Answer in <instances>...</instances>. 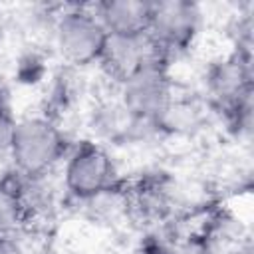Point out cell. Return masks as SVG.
I'll return each mask as SVG.
<instances>
[{
  "instance_id": "1",
  "label": "cell",
  "mask_w": 254,
  "mask_h": 254,
  "mask_svg": "<svg viewBox=\"0 0 254 254\" xmlns=\"http://www.w3.org/2000/svg\"><path fill=\"white\" fill-rule=\"evenodd\" d=\"M73 143L52 115L18 119L8 151L12 169L26 181H40L71 151Z\"/></svg>"
},
{
  "instance_id": "2",
  "label": "cell",
  "mask_w": 254,
  "mask_h": 254,
  "mask_svg": "<svg viewBox=\"0 0 254 254\" xmlns=\"http://www.w3.org/2000/svg\"><path fill=\"white\" fill-rule=\"evenodd\" d=\"M125 181L119 177L117 165L103 143L83 139L73 143L64 165V187L67 194L79 202H91Z\"/></svg>"
},
{
  "instance_id": "3",
  "label": "cell",
  "mask_w": 254,
  "mask_h": 254,
  "mask_svg": "<svg viewBox=\"0 0 254 254\" xmlns=\"http://www.w3.org/2000/svg\"><path fill=\"white\" fill-rule=\"evenodd\" d=\"M54 44L64 58L73 67H87L99 64L109 34L99 22L89 4H69L64 6L54 20Z\"/></svg>"
},
{
  "instance_id": "4",
  "label": "cell",
  "mask_w": 254,
  "mask_h": 254,
  "mask_svg": "<svg viewBox=\"0 0 254 254\" xmlns=\"http://www.w3.org/2000/svg\"><path fill=\"white\" fill-rule=\"evenodd\" d=\"M173 97L175 81L169 73V62L147 64L119 83V101L153 133Z\"/></svg>"
},
{
  "instance_id": "5",
  "label": "cell",
  "mask_w": 254,
  "mask_h": 254,
  "mask_svg": "<svg viewBox=\"0 0 254 254\" xmlns=\"http://www.w3.org/2000/svg\"><path fill=\"white\" fill-rule=\"evenodd\" d=\"M202 26V12L190 0H159L153 2V18L149 36L169 56L187 54Z\"/></svg>"
},
{
  "instance_id": "6",
  "label": "cell",
  "mask_w": 254,
  "mask_h": 254,
  "mask_svg": "<svg viewBox=\"0 0 254 254\" xmlns=\"http://www.w3.org/2000/svg\"><path fill=\"white\" fill-rule=\"evenodd\" d=\"M153 62H171V58L151 40L149 34L139 38L109 36L105 52L99 60L105 73L117 83H123L131 73Z\"/></svg>"
},
{
  "instance_id": "7",
  "label": "cell",
  "mask_w": 254,
  "mask_h": 254,
  "mask_svg": "<svg viewBox=\"0 0 254 254\" xmlns=\"http://www.w3.org/2000/svg\"><path fill=\"white\" fill-rule=\"evenodd\" d=\"M91 6L113 38H139L149 34L153 18L151 0H101Z\"/></svg>"
},
{
  "instance_id": "8",
  "label": "cell",
  "mask_w": 254,
  "mask_h": 254,
  "mask_svg": "<svg viewBox=\"0 0 254 254\" xmlns=\"http://www.w3.org/2000/svg\"><path fill=\"white\" fill-rule=\"evenodd\" d=\"M91 127L101 139L115 145L131 143L141 139L145 133H153L149 127L139 123L119 99L101 101L91 113Z\"/></svg>"
},
{
  "instance_id": "9",
  "label": "cell",
  "mask_w": 254,
  "mask_h": 254,
  "mask_svg": "<svg viewBox=\"0 0 254 254\" xmlns=\"http://www.w3.org/2000/svg\"><path fill=\"white\" fill-rule=\"evenodd\" d=\"M26 190V179L14 169L0 177V238L14 236L16 228L26 220L30 210Z\"/></svg>"
},
{
  "instance_id": "10",
  "label": "cell",
  "mask_w": 254,
  "mask_h": 254,
  "mask_svg": "<svg viewBox=\"0 0 254 254\" xmlns=\"http://www.w3.org/2000/svg\"><path fill=\"white\" fill-rule=\"evenodd\" d=\"M16 125H18V119L14 113L10 91L6 87H0V157L8 155Z\"/></svg>"
},
{
  "instance_id": "11",
  "label": "cell",
  "mask_w": 254,
  "mask_h": 254,
  "mask_svg": "<svg viewBox=\"0 0 254 254\" xmlns=\"http://www.w3.org/2000/svg\"><path fill=\"white\" fill-rule=\"evenodd\" d=\"M137 254H179L173 246H169L165 240H159V238H153L149 236L137 250Z\"/></svg>"
},
{
  "instance_id": "12",
  "label": "cell",
  "mask_w": 254,
  "mask_h": 254,
  "mask_svg": "<svg viewBox=\"0 0 254 254\" xmlns=\"http://www.w3.org/2000/svg\"><path fill=\"white\" fill-rule=\"evenodd\" d=\"M0 254H24V250L14 236H4L0 238Z\"/></svg>"
},
{
  "instance_id": "13",
  "label": "cell",
  "mask_w": 254,
  "mask_h": 254,
  "mask_svg": "<svg viewBox=\"0 0 254 254\" xmlns=\"http://www.w3.org/2000/svg\"><path fill=\"white\" fill-rule=\"evenodd\" d=\"M222 254H252V246H250V242H238V244L226 246L222 250Z\"/></svg>"
},
{
  "instance_id": "14",
  "label": "cell",
  "mask_w": 254,
  "mask_h": 254,
  "mask_svg": "<svg viewBox=\"0 0 254 254\" xmlns=\"http://www.w3.org/2000/svg\"><path fill=\"white\" fill-rule=\"evenodd\" d=\"M8 16H6V12H4V8L0 6V44H2V40H4V36H6V32H8Z\"/></svg>"
}]
</instances>
